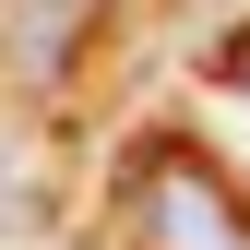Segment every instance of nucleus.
Here are the masks:
<instances>
[{
    "instance_id": "nucleus-1",
    "label": "nucleus",
    "mask_w": 250,
    "mask_h": 250,
    "mask_svg": "<svg viewBox=\"0 0 250 250\" xmlns=\"http://www.w3.org/2000/svg\"><path fill=\"white\" fill-rule=\"evenodd\" d=\"M131 250H250V203L227 191L214 155L155 143L131 167Z\"/></svg>"
},
{
    "instance_id": "nucleus-2",
    "label": "nucleus",
    "mask_w": 250,
    "mask_h": 250,
    "mask_svg": "<svg viewBox=\"0 0 250 250\" xmlns=\"http://www.w3.org/2000/svg\"><path fill=\"white\" fill-rule=\"evenodd\" d=\"M238 72H250V60H238Z\"/></svg>"
}]
</instances>
